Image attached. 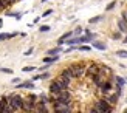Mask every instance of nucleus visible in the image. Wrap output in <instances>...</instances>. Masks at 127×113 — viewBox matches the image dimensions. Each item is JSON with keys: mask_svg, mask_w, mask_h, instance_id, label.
Segmentation results:
<instances>
[{"mask_svg": "<svg viewBox=\"0 0 127 113\" xmlns=\"http://www.w3.org/2000/svg\"><path fill=\"white\" fill-rule=\"evenodd\" d=\"M124 42H126V44H127V37H126V39H124Z\"/></svg>", "mask_w": 127, "mask_h": 113, "instance_id": "58836bf2", "label": "nucleus"}, {"mask_svg": "<svg viewBox=\"0 0 127 113\" xmlns=\"http://www.w3.org/2000/svg\"><path fill=\"white\" fill-rule=\"evenodd\" d=\"M96 73H99V64H88V65H85V74L88 76V78H91L93 74Z\"/></svg>", "mask_w": 127, "mask_h": 113, "instance_id": "0eeeda50", "label": "nucleus"}, {"mask_svg": "<svg viewBox=\"0 0 127 113\" xmlns=\"http://www.w3.org/2000/svg\"><path fill=\"white\" fill-rule=\"evenodd\" d=\"M123 19L127 22V11H124V14H123Z\"/></svg>", "mask_w": 127, "mask_h": 113, "instance_id": "f704fd0d", "label": "nucleus"}, {"mask_svg": "<svg viewBox=\"0 0 127 113\" xmlns=\"http://www.w3.org/2000/svg\"><path fill=\"white\" fill-rule=\"evenodd\" d=\"M31 53H33V48H30V50H28V51L25 53V54H26V56H30V54H31Z\"/></svg>", "mask_w": 127, "mask_h": 113, "instance_id": "c9c22d12", "label": "nucleus"}, {"mask_svg": "<svg viewBox=\"0 0 127 113\" xmlns=\"http://www.w3.org/2000/svg\"><path fill=\"white\" fill-rule=\"evenodd\" d=\"M42 2H47V0H42Z\"/></svg>", "mask_w": 127, "mask_h": 113, "instance_id": "ea45409f", "label": "nucleus"}, {"mask_svg": "<svg viewBox=\"0 0 127 113\" xmlns=\"http://www.w3.org/2000/svg\"><path fill=\"white\" fill-rule=\"evenodd\" d=\"M90 112H99V113H108V112H113V105L108 104L106 99H99L98 102L95 104V107H91Z\"/></svg>", "mask_w": 127, "mask_h": 113, "instance_id": "f257e3e1", "label": "nucleus"}, {"mask_svg": "<svg viewBox=\"0 0 127 113\" xmlns=\"http://www.w3.org/2000/svg\"><path fill=\"white\" fill-rule=\"evenodd\" d=\"M70 71L73 73V76L74 78H82V76L85 74V64H71L70 67Z\"/></svg>", "mask_w": 127, "mask_h": 113, "instance_id": "7ed1b4c3", "label": "nucleus"}, {"mask_svg": "<svg viewBox=\"0 0 127 113\" xmlns=\"http://www.w3.org/2000/svg\"><path fill=\"white\" fill-rule=\"evenodd\" d=\"M93 46H95V48H98V50H106V45L101 44V42H98V40H96V42H93Z\"/></svg>", "mask_w": 127, "mask_h": 113, "instance_id": "b1692460", "label": "nucleus"}, {"mask_svg": "<svg viewBox=\"0 0 127 113\" xmlns=\"http://www.w3.org/2000/svg\"><path fill=\"white\" fill-rule=\"evenodd\" d=\"M118 28H119L121 33H127V22L124 19H119L118 20Z\"/></svg>", "mask_w": 127, "mask_h": 113, "instance_id": "2eb2a0df", "label": "nucleus"}, {"mask_svg": "<svg viewBox=\"0 0 127 113\" xmlns=\"http://www.w3.org/2000/svg\"><path fill=\"white\" fill-rule=\"evenodd\" d=\"M8 102H9V105H11V107H13V110H14V112H19V110H22L23 98L14 93V94H9V96H8Z\"/></svg>", "mask_w": 127, "mask_h": 113, "instance_id": "f03ea898", "label": "nucleus"}, {"mask_svg": "<svg viewBox=\"0 0 127 113\" xmlns=\"http://www.w3.org/2000/svg\"><path fill=\"white\" fill-rule=\"evenodd\" d=\"M50 109L47 107V104L43 102H36V112H42V113H47Z\"/></svg>", "mask_w": 127, "mask_h": 113, "instance_id": "4468645a", "label": "nucleus"}, {"mask_svg": "<svg viewBox=\"0 0 127 113\" xmlns=\"http://www.w3.org/2000/svg\"><path fill=\"white\" fill-rule=\"evenodd\" d=\"M16 33H11V34H6V33H2L0 34V40H6V39H11V37H14Z\"/></svg>", "mask_w": 127, "mask_h": 113, "instance_id": "6ab92c4d", "label": "nucleus"}, {"mask_svg": "<svg viewBox=\"0 0 127 113\" xmlns=\"http://www.w3.org/2000/svg\"><path fill=\"white\" fill-rule=\"evenodd\" d=\"M51 104H53V110L54 112H61V113H70V112H73L70 104H62V102H57V101H51Z\"/></svg>", "mask_w": 127, "mask_h": 113, "instance_id": "20e7f679", "label": "nucleus"}, {"mask_svg": "<svg viewBox=\"0 0 127 113\" xmlns=\"http://www.w3.org/2000/svg\"><path fill=\"white\" fill-rule=\"evenodd\" d=\"M51 13H53V11H51V9H48V11H45V13H43V17H48Z\"/></svg>", "mask_w": 127, "mask_h": 113, "instance_id": "72a5a7b5", "label": "nucleus"}, {"mask_svg": "<svg viewBox=\"0 0 127 113\" xmlns=\"http://www.w3.org/2000/svg\"><path fill=\"white\" fill-rule=\"evenodd\" d=\"M61 76H64V78H67V79H70V81L74 79V76H73V73L70 71V68H65V70L61 73Z\"/></svg>", "mask_w": 127, "mask_h": 113, "instance_id": "dca6fc26", "label": "nucleus"}, {"mask_svg": "<svg viewBox=\"0 0 127 113\" xmlns=\"http://www.w3.org/2000/svg\"><path fill=\"white\" fill-rule=\"evenodd\" d=\"M61 90H62V88L59 87V84H57L56 81H53V82H51V85H50V93H51V94H57Z\"/></svg>", "mask_w": 127, "mask_h": 113, "instance_id": "ddd939ff", "label": "nucleus"}, {"mask_svg": "<svg viewBox=\"0 0 127 113\" xmlns=\"http://www.w3.org/2000/svg\"><path fill=\"white\" fill-rule=\"evenodd\" d=\"M0 98H2V96H0Z\"/></svg>", "mask_w": 127, "mask_h": 113, "instance_id": "a19ab883", "label": "nucleus"}, {"mask_svg": "<svg viewBox=\"0 0 127 113\" xmlns=\"http://www.w3.org/2000/svg\"><path fill=\"white\" fill-rule=\"evenodd\" d=\"M107 79H110V78H108V76H106V74H104V73H101V71H99V73H96V74H93V76H91V82H93V84L98 87V88H99L102 84H104V82H106Z\"/></svg>", "mask_w": 127, "mask_h": 113, "instance_id": "423d86ee", "label": "nucleus"}, {"mask_svg": "<svg viewBox=\"0 0 127 113\" xmlns=\"http://www.w3.org/2000/svg\"><path fill=\"white\" fill-rule=\"evenodd\" d=\"M101 20V16H98V17H93V19H90V23H96V22H99Z\"/></svg>", "mask_w": 127, "mask_h": 113, "instance_id": "c85d7f7f", "label": "nucleus"}, {"mask_svg": "<svg viewBox=\"0 0 127 113\" xmlns=\"http://www.w3.org/2000/svg\"><path fill=\"white\" fill-rule=\"evenodd\" d=\"M71 34H73L71 31H68V33H65V34H64V36H62V37H61L59 40H57V44H59V45H62V44L65 42L67 39H70V37H71Z\"/></svg>", "mask_w": 127, "mask_h": 113, "instance_id": "f3484780", "label": "nucleus"}, {"mask_svg": "<svg viewBox=\"0 0 127 113\" xmlns=\"http://www.w3.org/2000/svg\"><path fill=\"white\" fill-rule=\"evenodd\" d=\"M112 81H113V79H107V81L99 87V94H101L102 98H104V96H107L108 93H112V91H113V84H112Z\"/></svg>", "mask_w": 127, "mask_h": 113, "instance_id": "39448f33", "label": "nucleus"}, {"mask_svg": "<svg viewBox=\"0 0 127 113\" xmlns=\"http://www.w3.org/2000/svg\"><path fill=\"white\" fill-rule=\"evenodd\" d=\"M22 110L23 112H36V104L30 99H23V104H22Z\"/></svg>", "mask_w": 127, "mask_h": 113, "instance_id": "1a4fd4ad", "label": "nucleus"}, {"mask_svg": "<svg viewBox=\"0 0 127 113\" xmlns=\"http://www.w3.org/2000/svg\"><path fill=\"white\" fill-rule=\"evenodd\" d=\"M56 82L59 84V87L62 88V90H65V88H70V85H71V81L67 79V78H64V76H61V74H59V78L56 79Z\"/></svg>", "mask_w": 127, "mask_h": 113, "instance_id": "9d476101", "label": "nucleus"}, {"mask_svg": "<svg viewBox=\"0 0 127 113\" xmlns=\"http://www.w3.org/2000/svg\"><path fill=\"white\" fill-rule=\"evenodd\" d=\"M79 50H81V51H90V46H87V45H82V46H79Z\"/></svg>", "mask_w": 127, "mask_h": 113, "instance_id": "7c9ffc66", "label": "nucleus"}, {"mask_svg": "<svg viewBox=\"0 0 127 113\" xmlns=\"http://www.w3.org/2000/svg\"><path fill=\"white\" fill-rule=\"evenodd\" d=\"M118 98H119V94H116V93H115V91H112V93H108L107 96H104V99H106V101H107L108 104H112V105L118 102Z\"/></svg>", "mask_w": 127, "mask_h": 113, "instance_id": "9b49d317", "label": "nucleus"}, {"mask_svg": "<svg viewBox=\"0 0 127 113\" xmlns=\"http://www.w3.org/2000/svg\"><path fill=\"white\" fill-rule=\"evenodd\" d=\"M37 99L40 101V102H43V104H50V99H48L47 94H40V96H39Z\"/></svg>", "mask_w": 127, "mask_h": 113, "instance_id": "412c9836", "label": "nucleus"}, {"mask_svg": "<svg viewBox=\"0 0 127 113\" xmlns=\"http://www.w3.org/2000/svg\"><path fill=\"white\" fill-rule=\"evenodd\" d=\"M8 2H9V5H11V3H14V2H17V0H8Z\"/></svg>", "mask_w": 127, "mask_h": 113, "instance_id": "4c0bfd02", "label": "nucleus"}, {"mask_svg": "<svg viewBox=\"0 0 127 113\" xmlns=\"http://www.w3.org/2000/svg\"><path fill=\"white\" fill-rule=\"evenodd\" d=\"M61 51H62V50H61V46H57V48L48 51V56H57V53H61Z\"/></svg>", "mask_w": 127, "mask_h": 113, "instance_id": "5701e85b", "label": "nucleus"}, {"mask_svg": "<svg viewBox=\"0 0 127 113\" xmlns=\"http://www.w3.org/2000/svg\"><path fill=\"white\" fill-rule=\"evenodd\" d=\"M0 71H2V73H6V74L13 73V70H11V68H0Z\"/></svg>", "mask_w": 127, "mask_h": 113, "instance_id": "bb28decb", "label": "nucleus"}, {"mask_svg": "<svg viewBox=\"0 0 127 113\" xmlns=\"http://www.w3.org/2000/svg\"><path fill=\"white\" fill-rule=\"evenodd\" d=\"M33 70H34L33 65H31V67H23V71H25V73H30V71H33Z\"/></svg>", "mask_w": 127, "mask_h": 113, "instance_id": "2f4dec72", "label": "nucleus"}, {"mask_svg": "<svg viewBox=\"0 0 127 113\" xmlns=\"http://www.w3.org/2000/svg\"><path fill=\"white\" fill-rule=\"evenodd\" d=\"M91 37H88V36H82V37H74V39H70V40H65V42L68 45H76V44H87L90 42Z\"/></svg>", "mask_w": 127, "mask_h": 113, "instance_id": "6e6552de", "label": "nucleus"}, {"mask_svg": "<svg viewBox=\"0 0 127 113\" xmlns=\"http://www.w3.org/2000/svg\"><path fill=\"white\" fill-rule=\"evenodd\" d=\"M47 78H50V74H48V73H43V74H37V76H34V78H33V81H39V79H47Z\"/></svg>", "mask_w": 127, "mask_h": 113, "instance_id": "4be33fe9", "label": "nucleus"}, {"mask_svg": "<svg viewBox=\"0 0 127 113\" xmlns=\"http://www.w3.org/2000/svg\"><path fill=\"white\" fill-rule=\"evenodd\" d=\"M115 3H116V2H112L110 5H108V6H107V11H110V9H113V8H115Z\"/></svg>", "mask_w": 127, "mask_h": 113, "instance_id": "473e14b6", "label": "nucleus"}, {"mask_svg": "<svg viewBox=\"0 0 127 113\" xmlns=\"http://www.w3.org/2000/svg\"><path fill=\"white\" fill-rule=\"evenodd\" d=\"M33 82H22V84H19V87L17 88H33Z\"/></svg>", "mask_w": 127, "mask_h": 113, "instance_id": "aec40b11", "label": "nucleus"}, {"mask_svg": "<svg viewBox=\"0 0 127 113\" xmlns=\"http://www.w3.org/2000/svg\"><path fill=\"white\" fill-rule=\"evenodd\" d=\"M116 54H118L119 57H126V59H127V51H126V50H119Z\"/></svg>", "mask_w": 127, "mask_h": 113, "instance_id": "a878e982", "label": "nucleus"}, {"mask_svg": "<svg viewBox=\"0 0 127 113\" xmlns=\"http://www.w3.org/2000/svg\"><path fill=\"white\" fill-rule=\"evenodd\" d=\"M99 71H101V73H104L106 76H108V78L113 74V71H112L110 67H107V65H101V64H99ZM110 79H113V78H110Z\"/></svg>", "mask_w": 127, "mask_h": 113, "instance_id": "f8f14e48", "label": "nucleus"}, {"mask_svg": "<svg viewBox=\"0 0 127 113\" xmlns=\"http://www.w3.org/2000/svg\"><path fill=\"white\" fill-rule=\"evenodd\" d=\"M2 26H3V20H2V19H0V28H2Z\"/></svg>", "mask_w": 127, "mask_h": 113, "instance_id": "e433bc0d", "label": "nucleus"}, {"mask_svg": "<svg viewBox=\"0 0 127 113\" xmlns=\"http://www.w3.org/2000/svg\"><path fill=\"white\" fill-rule=\"evenodd\" d=\"M113 79H115V82H116V85H121V87H124L126 81H124L123 78H119V76H118V78H113Z\"/></svg>", "mask_w": 127, "mask_h": 113, "instance_id": "393cba45", "label": "nucleus"}, {"mask_svg": "<svg viewBox=\"0 0 127 113\" xmlns=\"http://www.w3.org/2000/svg\"><path fill=\"white\" fill-rule=\"evenodd\" d=\"M40 31H42V33H47V31H50V26H48V25L40 26Z\"/></svg>", "mask_w": 127, "mask_h": 113, "instance_id": "cd10ccee", "label": "nucleus"}, {"mask_svg": "<svg viewBox=\"0 0 127 113\" xmlns=\"http://www.w3.org/2000/svg\"><path fill=\"white\" fill-rule=\"evenodd\" d=\"M57 61V56H47L43 59V62L45 64H53V62H56Z\"/></svg>", "mask_w": 127, "mask_h": 113, "instance_id": "a211bd4d", "label": "nucleus"}, {"mask_svg": "<svg viewBox=\"0 0 127 113\" xmlns=\"http://www.w3.org/2000/svg\"><path fill=\"white\" fill-rule=\"evenodd\" d=\"M9 16H13V17H16L17 20H20V19H22V14H20V13H14V14H9Z\"/></svg>", "mask_w": 127, "mask_h": 113, "instance_id": "c756f323", "label": "nucleus"}]
</instances>
